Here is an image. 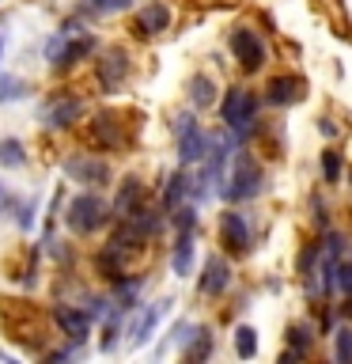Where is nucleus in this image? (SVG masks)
Returning a JSON list of instances; mask_svg holds the SVG:
<instances>
[{"instance_id":"9d476101","label":"nucleus","mask_w":352,"mask_h":364,"mask_svg":"<svg viewBox=\"0 0 352 364\" xmlns=\"http://www.w3.org/2000/svg\"><path fill=\"white\" fill-rule=\"evenodd\" d=\"M303 95H307V80L299 73H280V76H273L265 84V102L269 107H280V110L303 102Z\"/></svg>"},{"instance_id":"0eeeda50","label":"nucleus","mask_w":352,"mask_h":364,"mask_svg":"<svg viewBox=\"0 0 352 364\" xmlns=\"http://www.w3.org/2000/svg\"><path fill=\"white\" fill-rule=\"evenodd\" d=\"M65 175L72 178V182H79V186L102 190V186H106V182L114 178V171H110L106 159L79 152V156H68V159H65Z\"/></svg>"},{"instance_id":"4468645a","label":"nucleus","mask_w":352,"mask_h":364,"mask_svg":"<svg viewBox=\"0 0 352 364\" xmlns=\"http://www.w3.org/2000/svg\"><path fill=\"white\" fill-rule=\"evenodd\" d=\"M79 118H84V99H76V95H57L42 107L45 129H68V125H76Z\"/></svg>"},{"instance_id":"cd10ccee","label":"nucleus","mask_w":352,"mask_h":364,"mask_svg":"<svg viewBox=\"0 0 352 364\" xmlns=\"http://www.w3.org/2000/svg\"><path fill=\"white\" fill-rule=\"evenodd\" d=\"M133 0H87L91 16H118V11H129Z\"/></svg>"},{"instance_id":"6e6552de","label":"nucleus","mask_w":352,"mask_h":364,"mask_svg":"<svg viewBox=\"0 0 352 364\" xmlns=\"http://www.w3.org/2000/svg\"><path fill=\"white\" fill-rule=\"evenodd\" d=\"M231 281H235L231 262H227L224 255H209V258H204L201 277H197V292L209 296V300H220V296L231 289Z\"/></svg>"},{"instance_id":"b1692460","label":"nucleus","mask_w":352,"mask_h":364,"mask_svg":"<svg viewBox=\"0 0 352 364\" xmlns=\"http://www.w3.org/2000/svg\"><path fill=\"white\" fill-rule=\"evenodd\" d=\"M27 164V144L19 141V136H4V141H0V167H23Z\"/></svg>"},{"instance_id":"39448f33","label":"nucleus","mask_w":352,"mask_h":364,"mask_svg":"<svg viewBox=\"0 0 352 364\" xmlns=\"http://www.w3.org/2000/svg\"><path fill=\"white\" fill-rule=\"evenodd\" d=\"M227 46H231L235 65L243 68L246 76L261 73V68H265V61H269V46H265V38H261L254 27H235L231 38H227Z\"/></svg>"},{"instance_id":"bb28decb","label":"nucleus","mask_w":352,"mask_h":364,"mask_svg":"<svg viewBox=\"0 0 352 364\" xmlns=\"http://www.w3.org/2000/svg\"><path fill=\"white\" fill-rule=\"evenodd\" d=\"M334 360L337 364H352V326H337L334 330Z\"/></svg>"},{"instance_id":"a211bd4d","label":"nucleus","mask_w":352,"mask_h":364,"mask_svg":"<svg viewBox=\"0 0 352 364\" xmlns=\"http://www.w3.org/2000/svg\"><path fill=\"white\" fill-rule=\"evenodd\" d=\"M193 258H197V247H193V228L175 235V247H170V269L175 277H189L193 273Z\"/></svg>"},{"instance_id":"6ab92c4d","label":"nucleus","mask_w":352,"mask_h":364,"mask_svg":"<svg viewBox=\"0 0 352 364\" xmlns=\"http://www.w3.org/2000/svg\"><path fill=\"white\" fill-rule=\"evenodd\" d=\"M186 99H189L193 110L216 107V102H220V95H216V80H212L209 73H193L189 84H186Z\"/></svg>"},{"instance_id":"a878e982","label":"nucleus","mask_w":352,"mask_h":364,"mask_svg":"<svg viewBox=\"0 0 352 364\" xmlns=\"http://www.w3.org/2000/svg\"><path fill=\"white\" fill-rule=\"evenodd\" d=\"M337 296L345 300V315H352V255L337 266Z\"/></svg>"},{"instance_id":"393cba45","label":"nucleus","mask_w":352,"mask_h":364,"mask_svg":"<svg viewBox=\"0 0 352 364\" xmlns=\"http://www.w3.org/2000/svg\"><path fill=\"white\" fill-rule=\"evenodd\" d=\"M341 175H345V159H341V148H326V152H322V182H326V186H337Z\"/></svg>"},{"instance_id":"423d86ee","label":"nucleus","mask_w":352,"mask_h":364,"mask_svg":"<svg viewBox=\"0 0 352 364\" xmlns=\"http://www.w3.org/2000/svg\"><path fill=\"white\" fill-rule=\"evenodd\" d=\"M216 235H220V243L227 255L243 258L254 250V228H250V220L243 213L235 209V205H227V209L220 213V220H216Z\"/></svg>"},{"instance_id":"4be33fe9","label":"nucleus","mask_w":352,"mask_h":364,"mask_svg":"<svg viewBox=\"0 0 352 364\" xmlns=\"http://www.w3.org/2000/svg\"><path fill=\"white\" fill-rule=\"evenodd\" d=\"M209 353H212V330L209 326H193V334L186 338L182 357H186V360H204Z\"/></svg>"},{"instance_id":"ddd939ff","label":"nucleus","mask_w":352,"mask_h":364,"mask_svg":"<svg viewBox=\"0 0 352 364\" xmlns=\"http://www.w3.org/2000/svg\"><path fill=\"white\" fill-rule=\"evenodd\" d=\"M163 31H170V4L167 0H148L133 19V34L136 38H159Z\"/></svg>"},{"instance_id":"7c9ffc66","label":"nucleus","mask_w":352,"mask_h":364,"mask_svg":"<svg viewBox=\"0 0 352 364\" xmlns=\"http://www.w3.org/2000/svg\"><path fill=\"white\" fill-rule=\"evenodd\" d=\"M11 198H8V190H4V182H0V213H4V205H8Z\"/></svg>"},{"instance_id":"f3484780","label":"nucleus","mask_w":352,"mask_h":364,"mask_svg":"<svg viewBox=\"0 0 352 364\" xmlns=\"http://www.w3.org/2000/svg\"><path fill=\"white\" fill-rule=\"evenodd\" d=\"M193 198V175H186V167L175 171V175L167 178V186H163V198H159V209L163 213H175L178 205H186Z\"/></svg>"},{"instance_id":"f257e3e1","label":"nucleus","mask_w":352,"mask_h":364,"mask_svg":"<svg viewBox=\"0 0 352 364\" xmlns=\"http://www.w3.org/2000/svg\"><path fill=\"white\" fill-rule=\"evenodd\" d=\"M220 122H224V129L231 133L238 144H246L250 136L258 133V95L246 91L243 84L227 87L224 99H220Z\"/></svg>"},{"instance_id":"2f4dec72","label":"nucleus","mask_w":352,"mask_h":364,"mask_svg":"<svg viewBox=\"0 0 352 364\" xmlns=\"http://www.w3.org/2000/svg\"><path fill=\"white\" fill-rule=\"evenodd\" d=\"M348 190H352V171H348Z\"/></svg>"},{"instance_id":"5701e85b","label":"nucleus","mask_w":352,"mask_h":364,"mask_svg":"<svg viewBox=\"0 0 352 364\" xmlns=\"http://www.w3.org/2000/svg\"><path fill=\"white\" fill-rule=\"evenodd\" d=\"M235 357L238 360H254L258 357V330L250 323L235 326Z\"/></svg>"},{"instance_id":"2eb2a0df","label":"nucleus","mask_w":352,"mask_h":364,"mask_svg":"<svg viewBox=\"0 0 352 364\" xmlns=\"http://www.w3.org/2000/svg\"><path fill=\"white\" fill-rule=\"evenodd\" d=\"M144 198H148V193H144V178L141 175H125L118 193H114V220H121V216H129V213L141 209V205H148Z\"/></svg>"},{"instance_id":"aec40b11","label":"nucleus","mask_w":352,"mask_h":364,"mask_svg":"<svg viewBox=\"0 0 352 364\" xmlns=\"http://www.w3.org/2000/svg\"><path fill=\"white\" fill-rule=\"evenodd\" d=\"M314 338H318V330L311 323H292L288 326V349H284V360H303L307 353L314 349Z\"/></svg>"},{"instance_id":"9b49d317","label":"nucleus","mask_w":352,"mask_h":364,"mask_svg":"<svg viewBox=\"0 0 352 364\" xmlns=\"http://www.w3.org/2000/svg\"><path fill=\"white\" fill-rule=\"evenodd\" d=\"M87 144H91V148H102V152L121 148V144H125V133H121L118 114H114V110L95 114V118H91V125H87Z\"/></svg>"},{"instance_id":"c756f323","label":"nucleus","mask_w":352,"mask_h":364,"mask_svg":"<svg viewBox=\"0 0 352 364\" xmlns=\"http://www.w3.org/2000/svg\"><path fill=\"white\" fill-rule=\"evenodd\" d=\"M318 129H322V136H341V125L334 118H322V122H318Z\"/></svg>"},{"instance_id":"dca6fc26","label":"nucleus","mask_w":352,"mask_h":364,"mask_svg":"<svg viewBox=\"0 0 352 364\" xmlns=\"http://www.w3.org/2000/svg\"><path fill=\"white\" fill-rule=\"evenodd\" d=\"M170 311V300H159V304H148L144 307V315L136 318L133 323V330H129V346L133 349H141V346H148V341H152V334H155V326H159V318H163Z\"/></svg>"},{"instance_id":"f8f14e48","label":"nucleus","mask_w":352,"mask_h":364,"mask_svg":"<svg viewBox=\"0 0 352 364\" xmlns=\"http://www.w3.org/2000/svg\"><path fill=\"white\" fill-rule=\"evenodd\" d=\"M95 76H99L102 91H118L125 84V76H129V53H125L121 46H110V50L95 61Z\"/></svg>"},{"instance_id":"f03ea898","label":"nucleus","mask_w":352,"mask_h":364,"mask_svg":"<svg viewBox=\"0 0 352 364\" xmlns=\"http://www.w3.org/2000/svg\"><path fill=\"white\" fill-rule=\"evenodd\" d=\"M110 220H114V205L102 198V193H95V190L76 193V198L65 205V224H68L72 235H95Z\"/></svg>"},{"instance_id":"20e7f679","label":"nucleus","mask_w":352,"mask_h":364,"mask_svg":"<svg viewBox=\"0 0 352 364\" xmlns=\"http://www.w3.org/2000/svg\"><path fill=\"white\" fill-rule=\"evenodd\" d=\"M261 190H265V171H261V164L250 152H235V167L224 182L220 198L227 205H243V201H254Z\"/></svg>"},{"instance_id":"7ed1b4c3","label":"nucleus","mask_w":352,"mask_h":364,"mask_svg":"<svg viewBox=\"0 0 352 364\" xmlns=\"http://www.w3.org/2000/svg\"><path fill=\"white\" fill-rule=\"evenodd\" d=\"M170 133H175V148H178V164L182 167H201V159L212 152V133L201 129L197 114L193 110H178L170 118Z\"/></svg>"},{"instance_id":"c85d7f7f","label":"nucleus","mask_w":352,"mask_h":364,"mask_svg":"<svg viewBox=\"0 0 352 364\" xmlns=\"http://www.w3.org/2000/svg\"><path fill=\"white\" fill-rule=\"evenodd\" d=\"M19 95H27V84H23V80H11V76H0V102H11Z\"/></svg>"},{"instance_id":"412c9836","label":"nucleus","mask_w":352,"mask_h":364,"mask_svg":"<svg viewBox=\"0 0 352 364\" xmlns=\"http://www.w3.org/2000/svg\"><path fill=\"white\" fill-rule=\"evenodd\" d=\"M95 53V38L91 34H68V42H65V50L57 53V61H53V68H72V65H79V61H87V57Z\"/></svg>"},{"instance_id":"473e14b6","label":"nucleus","mask_w":352,"mask_h":364,"mask_svg":"<svg viewBox=\"0 0 352 364\" xmlns=\"http://www.w3.org/2000/svg\"><path fill=\"white\" fill-rule=\"evenodd\" d=\"M0 53H4V38H0Z\"/></svg>"},{"instance_id":"1a4fd4ad","label":"nucleus","mask_w":352,"mask_h":364,"mask_svg":"<svg viewBox=\"0 0 352 364\" xmlns=\"http://www.w3.org/2000/svg\"><path fill=\"white\" fill-rule=\"evenodd\" d=\"M53 323H57V330L72 341V346H84L87 341V334H91V311L87 307H72V304H57L53 307Z\"/></svg>"}]
</instances>
